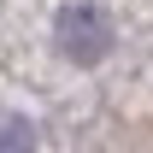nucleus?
Masks as SVG:
<instances>
[{"label":"nucleus","instance_id":"2","mask_svg":"<svg viewBox=\"0 0 153 153\" xmlns=\"http://www.w3.org/2000/svg\"><path fill=\"white\" fill-rule=\"evenodd\" d=\"M0 153H36L30 118H0Z\"/></svg>","mask_w":153,"mask_h":153},{"label":"nucleus","instance_id":"1","mask_svg":"<svg viewBox=\"0 0 153 153\" xmlns=\"http://www.w3.org/2000/svg\"><path fill=\"white\" fill-rule=\"evenodd\" d=\"M53 41H59V53L71 65H100L112 53V18L100 12L94 0H76V6H65L53 18Z\"/></svg>","mask_w":153,"mask_h":153}]
</instances>
